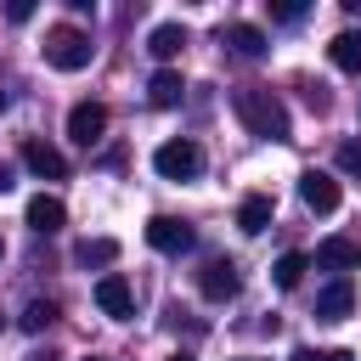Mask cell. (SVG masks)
I'll return each instance as SVG.
<instances>
[{"label":"cell","mask_w":361,"mask_h":361,"mask_svg":"<svg viewBox=\"0 0 361 361\" xmlns=\"http://www.w3.org/2000/svg\"><path fill=\"white\" fill-rule=\"evenodd\" d=\"M231 107H237L243 130H248V135H259V141H288V135H293V118H288V107H282V96H276V90L248 85V90H237V96H231Z\"/></svg>","instance_id":"6da1fadb"},{"label":"cell","mask_w":361,"mask_h":361,"mask_svg":"<svg viewBox=\"0 0 361 361\" xmlns=\"http://www.w3.org/2000/svg\"><path fill=\"white\" fill-rule=\"evenodd\" d=\"M90 56H96V45H90L85 28H73V23L45 28V62H51L56 73H79V68H90Z\"/></svg>","instance_id":"7a4b0ae2"},{"label":"cell","mask_w":361,"mask_h":361,"mask_svg":"<svg viewBox=\"0 0 361 361\" xmlns=\"http://www.w3.org/2000/svg\"><path fill=\"white\" fill-rule=\"evenodd\" d=\"M152 169H158L164 180H197V175H203V147L186 141V135H175V141H164V147L152 152Z\"/></svg>","instance_id":"3957f363"},{"label":"cell","mask_w":361,"mask_h":361,"mask_svg":"<svg viewBox=\"0 0 361 361\" xmlns=\"http://www.w3.org/2000/svg\"><path fill=\"white\" fill-rule=\"evenodd\" d=\"M147 243H152L158 254H186V248L197 243V231H192L186 220H175V214H152V220H147Z\"/></svg>","instance_id":"277c9868"},{"label":"cell","mask_w":361,"mask_h":361,"mask_svg":"<svg viewBox=\"0 0 361 361\" xmlns=\"http://www.w3.org/2000/svg\"><path fill=\"white\" fill-rule=\"evenodd\" d=\"M237 288H243V276H237V265H231V259H209V265L197 271V293H203L209 305L237 299Z\"/></svg>","instance_id":"5b68a950"},{"label":"cell","mask_w":361,"mask_h":361,"mask_svg":"<svg viewBox=\"0 0 361 361\" xmlns=\"http://www.w3.org/2000/svg\"><path fill=\"white\" fill-rule=\"evenodd\" d=\"M96 305H102L113 322H130V316H135V288H130L118 271H102V276H96Z\"/></svg>","instance_id":"8992f818"},{"label":"cell","mask_w":361,"mask_h":361,"mask_svg":"<svg viewBox=\"0 0 361 361\" xmlns=\"http://www.w3.org/2000/svg\"><path fill=\"white\" fill-rule=\"evenodd\" d=\"M68 135H73L79 147H96V141L107 135V107H102V102H73V107H68Z\"/></svg>","instance_id":"52a82bcc"},{"label":"cell","mask_w":361,"mask_h":361,"mask_svg":"<svg viewBox=\"0 0 361 361\" xmlns=\"http://www.w3.org/2000/svg\"><path fill=\"white\" fill-rule=\"evenodd\" d=\"M299 197H305V209H316V214H333L344 192H338V180H333L327 169H305V175H299Z\"/></svg>","instance_id":"ba28073f"},{"label":"cell","mask_w":361,"mask_h":361,"mask_svg":"<svg viewBox=\"0 0 361 361\" xmlns=\"http://www.w3.org/2000/svg\"><path fill=\"white\" fill-rule=\"evenodd\" d=\"M23 164H28V175H39V180H62V175H68V158H62L51 141H39V135L23 141Z\"/></svg>","instance_id":"9c48e42d"},{"label":"cell","mask_w":361,"mask_h":361,"mask_svg":"<svg viewBox=\"0 0 361 361\" xmlns=\"http://www.w3.org/2000/svg\"><path fill=\"white\" fill-rule=\"evenodd\" d=\"M350 310H355V282H350V276H333V282L316 293V316H322V322H344Z\"/></svg>","instance_id":"30bf717a"},{"label":"cell","mask_w":361,"mask_h":361,"mask_svg":"<svg viewBox=\"0 0 361 361\" xmlns=\"http://www.w3.org/2000/svg\"><path fill=\"white\" fill-rule=\"evenodd\" d=\"M316 265H327V271H361V243L355 237H322L316 243Z\"/></svg>","instance_id":"8fae6325"},{"label":"cell","mask_w":361,"mask_h":361,"mask_svg":"<svg viewBox=\"0 0 361 361\" xmlns=\"http://www.w3.org/2000/svg\"><path fill=\"white\" fill-rule=\"evenodd\" d=\"M62 220H68V209H62V197H51V192H39V197H28V226H34L39 237H51V231H62Z\"/></svg>","instance_id":"7c38bea8"},{"label":"cell","mask_w":361,"mask_h":361,"mask_svg":"<svg viewBox=\"0 0 361 361\" xmlns=\"http://www.w3.org/2000/svg\"><path fill=\"white\" fill-rule=\"evenodd\" d=\"M147 51H152L158 62H169V56H180V51H186V28H180V23H158V28L147 34Z\"/></svg>","instance_id":"4fadbf2b"},{"label":"cell","mask_w":361,"mask_h":361,"mask_svg":"<svg viewBox=\"0 0 361 361\" xmlns=\"http://www.w3.org/2000/svg\"><path fill=\"white\" fill-rule=\"evenodd\" d=\"M237 226H243L248 237H259V231L271 226V197H265V192H248V197L237 203Z\"/></svg>","instance_id":"5bb4252c"},{"label":"cell","mask_w":361,"mask_h":361,"mask_svg":"<svg viewBox=\"0 0 361 361\" xmlns=\"http://www.w3.org/2000/svg\"><path fill=\"white\" fill-rule=\"evenodd\" d=\"M118 259V243L113 237H85L79 248H73V265H85V271H102V265H113Z\"/></svg>","instance_id":"9a60e30c"},{"label":"cell","mask_w":361,"mask_h":361,"mask_svg":"<svg viewBox=\"0 0 361 361\" xmlns=\"http://www.w3.org/2000/svg\"><path fill=\"white\" fill-rule=\"evenodd\" d=\"M327 56H333V68H338V73H361V34H355V28H344V34H333V45H327Z\"/></svg>","instance_id":"2e32d148"},{"label":"cell","mask_w":361,"mask_h":361,"mask_svg":"<svg viewBox=\"0 0 361 361\" xmlns=\"http://www.w3.org/2000/svg\"><path fill=\"white\" fill-rule=\"evenodd\" d=\"M226 45H231L237 56H248V62L265 56V34H259L254 23H231V28H226Z\"/></svg>","instance_id":"e0dca14e"},{"label":"cell","mask_w":361,"mask_h":361,"mask_svg":"<svg viewBox=\"0 0 361 361\" xmlns=\"http://www.w3.org/2000/svg\"><path fill=\"white\" fill-rule=\"evenodd\" d=\"M180 90H186V85H180V73H175V68H158V73L147 79V102H152V107H175V102H180Z\"/></svg>","instance_id":"ac0fdd59"},{"label":"cell","mask_w":361,"mask_h":361,"mask_svg":"<svg viewBox=\"0 0 361 361\" xmlns=\"http://www.w3.org/2000/svg\"><path fill=\"white\" fill-rule=\"evenodd\" d=\"M305 271H310V259H305L299 248H293V254H282V259L271 265V276H276V288H282V293H293V288L305 282Z\"/></svg>","instance_id":"d6986e66"},{"label":"cell","mask_w":361,"mask_h":361,"mask_svg":"<svg viewBox=\"0 0 361 361\" xmlns=\"http://www.w3.org/2000/svg\"><path fill=\"white\" fill-rule=\"evenodd\" d=\"M51 322H56V305H51V299H34V305L23 310V333H45Z\"/></svg>","instance_id":"ffe728a7"},{"label":"cell","mask_w":361,"mask_h":361,"mask_svg":"<svg viewBox=\"0 0 361 361\" xmlns=\"http://www.w3.org/2000/svg\"><path fill=\"white\" fill-rule=\"evenodd\" d=\"M265 11H271V23H299L310 6L305 0H265Z\"/></svg>","instance_id":"44dd1931"},{"label":"cell","mask_w":361,"mask_h":361,"mask_svg":"<svg viewBox=\"0 0 361 361\" xmlns=\"http://www.w3.org/2000/svg\"><path fill=\"white\" fill-rule=\"evenodd\" d=\"M338 169L361 180V141H338Z\"/></svg>","instance_id":"7402d4cb"},{"label":"cell","mask_w":361,"mask_h":361,"mask_svg":"<svg viewBox=\"0 0 361 361\" xmlns=\"http://www.w3.org/2000/svg\"><path fill=\"white\" fill-rule=\"evenodd\" d=\"M6 17H11V23H28V17H34V0H11Z\"/></svg>","instance_id":"603a6c76"},{"label":"cell","mask_w":361,"mask_h":361,"mask_svg":"<svg viewBox=\"0 0 361 361\" xmlns=\"http://www.w3.org/2000/svg\"><path fill=\"white\" fill-rule=\"evenodd\" d=\"M293 361H333V350H293Z\"/></svg>","instance_id":"cb8c5ba5"},{"label":"cell","mask_w":361,"mask_h":361,"mask_svg":"<svg viewBox=\"0 0 361 361\" xmlns=\"http://www.w3.org/2000/svg\"><path fill=\"white\" fill-rule=\"evenodd\" d=\"M6 186H11V169H6V164H0V192H6Z\"/></svg>","instance_id":"d4e9b609"},{"label":"cell","mask_w":361,"mask_h":361,"mask_svg":"<svg viewBox=\"0 0 361 361\" xmlns=\"http://www.w3.org/2000/svg\"><path fill=\"white\" fill-rule=\"evenodd\" d=\"M344 11H350V17H361V0H344Z\"/></svg>","instance_id":"484cf974"},{"label":"cell","mask_w":361,"mask_h":361,"mask_svg":"<svg viewBox=\"0 0 361 361\" xmlns=\"http://www.w3.org/2000/svg\"><path fill=\"white\" fill-rule=\"evenodd\" d=\"M333 361H355V355H350V350H333Z\"/></svg>","instance_id":"4316f807"},{"label":"cell","mask_w":361,"mask_h":361,"mask_svg":"<svg viewBox=\"0 0 361 361\" xmlns=\"http://www.w3.org/2000/svg\"><path fill=\"white\" fill-rule=\"evenodd\" d=\"M169 361H192V355H169Z\"/></svg>","instance_id":"83f0119b"},{"label":"cell","mask_w":361,"mask_h":361,"mask_svg":"<svg viewBox=\"0 0 361 361\" xmlns=\"http://www.w3.org/2000/svg\"><path fill=\"white\" fill-rule=\"evenodd\" d=\"M34 361H51V355H34Z\"/></svg>","instance_id":"f1b7e54d"},{"label":"cell","mask_w":361,"mask_h":361,"mask_svg":"<svg viewBox=\"0 0 361 361\" xmlns=\"http://www.w3.org/2000/svg\"><path fill=\"white\" fill-rule=\"evenodd\" d=\"M243 361H259V355H243Z\"/></svg>","instance_id":"f546056e"},{"label":"cell","mask_w":361,"mask_h":361,"mask_svg":"<svg viewBox=\"0 0 361 361\" xmlns=\"http://www.w3.org/2000/svg\"><path fill=\"white\" fill-rule=\"evenodd\" d=\"M90 361H102V355H90Z\"/></svg>","instance_id":"4dcf8cb0"},{"label":"cell","mask_w":361,"mask_h":361,"mask_svg":"<svg viewBox=\"0 0 361 361\" xmlns=\"http://www.w3.org/2000/svg\"><path fill=\"white\" fill-rule=\"evenodd\" d=\"M0 107H6V96H0Z\"/></svg>","instance_id":"1f68e13d"}]
</instances>
